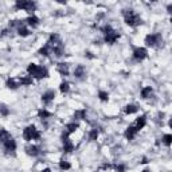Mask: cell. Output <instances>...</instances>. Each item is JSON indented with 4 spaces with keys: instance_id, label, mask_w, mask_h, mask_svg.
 Here are the masks:
<instances>
[{
    "instance_id": "1",
    "label": "cell",
    "mask_w": 172,
    "mask_h": 172,
    "mask_svg": "<svg viewBox=\"0 0 172 172\" xmlns=\"http://www.w3.org/2000/svg\"><path fill=\"white\" fill-rule=\"evenodd\" d=\"M122 14H124L125 23H127L128 26H131V27H137V26H140L143 23L140 15L134 12L133 10H124Z\"/></svg>"
},
{
    "instance_id": "2",
    "label": "cell",
    "mask_w": 172,
    "mask_h": 172,
    "mask_svg": "<svg viewBox=\"0 0 172 172\" xmlns=\"http://www.w3.org/2000/svg\"><path fill=\"white\" fill-rule=\"evenodd\" d=\"M145 45L148 46V47H160V46L163 45V36L161 34H149V35L145 36Z\"/></svg>"
},
{
    "instance_id": "3",
    "label": "cell",
    "mask_w": 172,
    "mask_h": 172,
    "mask_svg": "<svg viewBox=\"0 0 172 172\" xmlns=\"http://www.w3.org/2000/svg\"><path fill=\"white\" fill-rule=\"evenodd\" d=\"M23 137L26 141H32V140H39L41 139V132L38 131L34 125H28L23 132Z\"/></svg>"
},
{
    "instance_id": "4",
    "label": "cell",
    "mask_w": 172,
    "mask_h": 172,
    "mask_svg": "<svg viewBox=\"0 0 172 172\" xmlns=\"http://www.w3.org/2000/svg\"><path fill=\"white\" fill-rule=\"evenodd\" d=\"M15 8L16 10L27 11V12H34L36 8V4L34 2H27V0H18L15 3Z\"/></svg>"
},
{
    "instance_id": "5",
    "label": "cell",
    "mask_w": 172,
    "mask_h": 172,
    "mask_svg": "<svg viewBox=\"0 0 172 172\" xmlns=\"http://www.w3.org/2000/svg\"><path fill=\"white\" fill-rule=\"evenodd\" d=\"M148 51L145 47H134L133 48V58L136 61H143L144 58H147Z\"/></svg>"
},
{
    "instance_id": "6",
    "label": "cell",
    "mask_w": 172,
    "mask_h": 172,
    "mask_svg": "<svg viewBox=\"0 0 172 172\" xmlns=\"http://www.w3.org/2000/svg\"><path fill=\"white\" fill-rule=\"evenodd\" d=\"M120 38V34L117 32V31L114 30H110L108 34H105V42L109 43V45H113V43H116L118 41Z\"/></svg>"
},
{
    "instance_id": "7",
    "label": "cell",
    "mask_w": 172,
    "mask_h": 172,
    "mask_svg": "<svg viewBox=\"0 0 172 172\" xmlns=\"http://www.w3.org/2000/svg\"><path fill=\"white\" fill-rule=\"evenodd\" d=\"M32 78H36V79H43V78H47L48 77V71L46 67H43V66H39L38 65V69H36V71L32 74Z\"/></svg>"
},
{
    "instance_id": "8",
    "label": "cell",
    "mask_w": 172,
    "mask_h": 172,
    "mask_svg": "<svg viewBox=\"0 0 172 172\" xmlns=\"http://www.w3.org/2000/svg\"><path fill=\"white\" fill-rule=\"evenodd\" d=\"M3 145H4V149L8 152V153H14V152L16 151V141L11 137L10 140H7L5 143H3Z\"/></svg>"
},
{
    "instance_id": "9",
    "label": "cell",
    "mask_w": 172,
    "mask_h": 172,
    "mask_svg": "<svg viewBox=\"0 0 172 172\" xmlns=\"http://www.w3.org/2000/svg\"><path fill=\"white\" fill-rule=\"evenodd\" d=\"M54 97H55V93H54V90H47V91H45V93L42 94V101H43V104L48 105L50 102L54 101Z\"/></svg>"
},
{
    "instance_id": "10",
    "label": "cell",
    "mask_w": 172,
    "mask_h": 172,
    "mask_svg": "<svg viewBox=\"0 0 172 172\" xmlns=\"http://www.w3.org/2000/svg\"><path fill=\"white\" fill-rule=\"evenodd\" d=\"M145 124H147V117L145 116H141V117H139V118L136 120V122L133 124V127L136 128V131L139 132L140 129H143L145 127Z\"/></svg>"
},
{
    "instance_id": "11",
    "label": "cell",
    "mask_w": 172,
    "mask_h": 172,
    "mask_svg": "<svg viewBox=\"0 0 172 172\" xmlns=\"http://www.w3.org/2000/svg\"><path fill=\"white\" fill-rule=\"evenodd\" d=\"M26 152H27L28 156H38L41 152H39V148L36 145H27L26 147Z\"/></svg>"
},
{
    "instance_id": "12",
    "label": "cell",
    "mask_w": 172,
    "mask_h": 172,
    "mask_svg": "<svg viewBox=\"0 0 172 172\" xmlns=\"http://www.w3.org/2000/svg\"><path fill=\"white\" fill-rule=\"evenodd\" d=\"M27 24L30 26V27H32V28H35V27H38L39 26V19L36 18L35 15H31V16H28L27 18Z\"/></svg>"
},
{
    "instance_id": "13",
    "label": "cell",
    "mask_w": 172,
    "mask_h": 172,
    "mask_svg": "<svg viewBox=\"0 0 172 172\" xmlns=\"http://www.w3.org/2000/svg\"><path fill=\"white\" fill-rule=\"evenodd\" d=\"M136 134H137V131H136V128H134L133 125H131V127L125 131V137H127L128 140H132L134 136H136Z\"/></svg>"
},
{
    "instance_id": "14",
    "label": "cell",
    "mask_w": 172,
    "mask_h": 172,
    "mask_svg": "<svg viewBox=\"0 0 172 172\" xmlns=\"http://www.w3.org/2000/svg\"><path fill=\"white\" fill-rule=\"evenodd\" d=\"M77 129H78V124H77V122H70V124H67V125H66L65 133L69 136V134H71V133H73V132H75Z\"/></svg>"
},
{
    "instance_id": "15",
    "label": "cell",
    "mask_w": 172,
    "mask_h": 172,
    "mask_svg": "<svg viewBox=\"0 0 172 172\" xmlns=\"http://www.w3.org/2000/svg\"><path fill=\"white\" fill-rule=\"evenodd\" d=\"M86 74V70H85V67L84 66H77L75 67V70H74V75L77 77V78H82V77H84Z\"/></svg>"
},
{
    "instance_id": "16",
    "label": "cell",
    "mask_w": 172,
    "mask_h": 172,
    "mask_svg": "<svg viewBox=\"0 0 172 172\" xmlns=\"http://www.w3.org/2000/svg\"><path fill=\"white\" fill-rule=\"evenodd\" d=\"M10 139H11L10 132L5 131V129H0V143H5Z\"/></svg>"
},
{
    "instance_id": "17",
    "label": "cell",
    "mask_w": 172,
    "mask_h": 172,
    "mask_svg": "<svg viewBox=\"0 0 172 172\" xmlns=\"http://www.w3.org/2000/svg\"><path fill=\"white\" fill-rule=\"evenodd\" d=\"M57 70H58L62 75H67L69 74V66H67V63H58Z\"/></svg>"
},
{
    "instance_id": "18",
    "label": "cell",
    "mask_w": 172,
    "mask_h": 172,
    "mask_svg": "<svg viewBox=\"0 0 172 172\" xmlns=\"http://www.w3.org/2000/svg\"><path fill=\"white\" fill-rule=\"evenodd\" d=\"M152 93H153V90H152L151 86H147V88H144L141 90V97L143 98H149L152 96Z\"/></svg>"
},
{
    "instance_id": "19",
    "label": "cell",
    "mask_w": 172,
    "mask_h": 172,
    "mask_svg": "<svg viewBox=\"0 0 172 172\" xmlns=\"http://www.w3.org/2000/svg\"><path fill=\"white\" fill-rule=\"evenodd\" d=\"M137 110H139V109H137V106H136V105H133V104L127 105V106H125V113H127V114H133V113H136Z\"/></svg>"
},
{
    "instance_id": "20",
    "label": "cell",
    "mask_w": 172,
    "mask_h": 172,
    "mask_svg": "<svg viewBox=\"0 0 172 172\" xmlns=\"http://www.w3.org/2000/svg\"><path fill=\"white\" fill-rule=\"evenodd\" d=\"M32 84V77L31 75H27V77H23L20 79V85H24V86H28Z\"/></svg>"
},
{
    "instance_id": "21",
    "label": "cell",
    "mask_w": 172,
    "mask_h": 172,
    "mask_svg": "<svg viewBox=\"0 0 172 172\" xmlns=\"http://www.w3.org/2000/svg\"><path fill=\"white\" fill-rule=\"evenodd\" d=\"M38 116L41 117V118H50L51 113H50V112H47L46 109H41V110L38 112Z\"/></svg>"
},
{
    "instance_id": "22",
    "label": "cell",
    "mask_w": 172,
    "mask_h": 172,
    "mask_svg": "<svg viewBox=\"0 0 172 172\" xmlns=\"http://www.w3.org/2000/svg\"><path fill=\"white\" fill-rule=\"evenodd\" d=\"M86 116V110L85 109H82V110H77L75 113H74V117H75L77 120H84Z\"/></svg>"
},
{
    "instance_id": "23",
    "label": "cell",
    "mask_w": 172,
    "mask_h": 172,
    "mask_svg": "<svg viewBox=\"0 0 172 172\" xmlns=\"http://www.w3.org/2000/svg\"><path fill=\"white\" fill-rule=\"evenodd\" d=\"M18 34L20 36H28L30 35V31H28V28H26L24 26H22V27L18 28Z\"/></svg>"
},
{
    "instance_id": "24",
    "label": "cell",
    "mask_w": 172,
    "mask_h": 172,
    "mask_svg": "<svg viewBox=\"0 0 172 172\" xmlns=\"http://www.w3.org/2000/svg\"><path fill=\"white\" fill-rule=\"evenodd\" d=\"M70 163H67V161H65V160H61V163H59V168H61L62 171H67V170H70Z\"/></svg>"
},
{
    "instance_id": "25",
    "label": "cell",
    "mask_w": 172,
    "mask_h": 172,
    "mask_svg": "<svg viewBox=\"0 0 172 172\" xmlns=\"http://www.w3.org/2000/svg\"><path fill=\"white\" fill-rule=\"evenodd\" d=\"M18 86H20V84H18L15 79H8V81H7V88H10V89H16Z\"/></svg>"
},
{
    "instance_id": "26",
    "label": "cell",
    "mask_w": 172,
    "mask_h": 172,
    "mask_svg": "<svg viewBox=\"0 0 172 172\" xmlns=\"http://www.w3.org/2000/svg\"><path fill=\"white\" fill-rule=\"evenodd\" d=\"M36 69H38V65H35V63H30V65H28V67H27V73L30 74V75H32V74L36 71Z\"/></svg>"
},
{
    "instance_id": "27",
    "label": "cell",
    "mask_w": 172,
    "mask_h": 172,
    "mask_svg": "<svg viewBox=\"0 0 172 172\" xmlns=\"http://www.w3.org/2000/svg\"><path fill=\"white\" fill-rule=\"evenodd\" d=\"M59 89H61V91L62 93H67L69 90H70V85H69V82H62L61 86H59Z\"/></svg>"
},
{
    "instance_id": "28",
    "label": "cell",
    "mask_w": 172,
    "mask_h": 172,
    "mask_svg": "<svg viewBox=\"0 0 172 172\" xmlns=\"http://www.w3.org/2000/svg\"><path fill=\"white\" fill-rule=\"evenodd\" d=\"M163 143H164L165 145H167V147H170L171 145V143H172V134H165L164 137H163Z\"/></svg>"
},
{
    "instance_id": "29",
    "label": "cell",
    "mask_w": 172,
    "mask_h": 172,
    "mask_svg": "<svg viewBox=\"0 0 172 172\" xmlns=\"http://www.w3.org/2000/svg\"><path fill=\"white\" fill-rule=\"evenodd\" d=\"M97 137H98V131H97V129H91L90 133H89V139L90 140H97Z\"/></svg>"
},
{
    "instance_id": "30",
    "label": "cell",
    "mask_w": 172,
    "mask_h": 172,
    "mask_svg": "<svg viewBox=\"0 0 172 172\" xmlns=\"http://www.w3.org/2000/svg\"><path fill=\"white\" fill-rule=\"evenodd\" d=\"M98 97H100L101 101H108V100H109V94L106 93V91H102V90L98 93Z\"/></svg>"
},
{
    "instance_id": "31",
    "label": "cell",
    "mask_w": 172,
    "mask_h": 172,
    "mask_svg": "<svg viewBox=\"0 0 172 172\" xmlns=\"http://www.w3.org/2000/svg\"><path fill=\"white\" fill-rule=\"evenodd\" d=\"M125 170H127V167H125L124 164L116 165V172H125Z\"/></svg>"
},
{
    "instance_id": "32",
    "label": "cell",
    "mask_w": 172,
    "mask_h": 172,
    "mask_svg": "<svg viewBox=\"0 0 172 172\" xmlns=\"http://www.w3.org/2000/svg\"><path fill=\"white\" fill-rule=\"evenodd\" d=\"M0 112H2V114H4V116H7V114L10 113V110H8L7 106H4V105H0Z\"/></svg>"
},
{
    "instance_id": "33",
    "label": "cell",
    "mask_w": 172,
    "mask_h": 172,
    "mask_svg": "<svg viewBox=\"0 0 172 172\" xmlns=\"http://www.w3.org/2000/svg\"><path fill=\"white\" fill-rule=\"evenodd\" d=\"M42 172H51V171H50V170H48V168H46V170H43Z\"/></svg>"
},
{
    "instance_id": "34",
    "label": "cell",
    "mask_w": 172,
    "mask_h": 172,
    "mask_svg": "<svg viewBox=\"0 0 172 172\" xmlns=\"http://www.w3.org/2000/svg\"><path fill=\"white\" fill-rule=\"evenodd\" d=\"M143 172H151L149 170H144V171H143Z\"/></svg>"
}]
</instances>
